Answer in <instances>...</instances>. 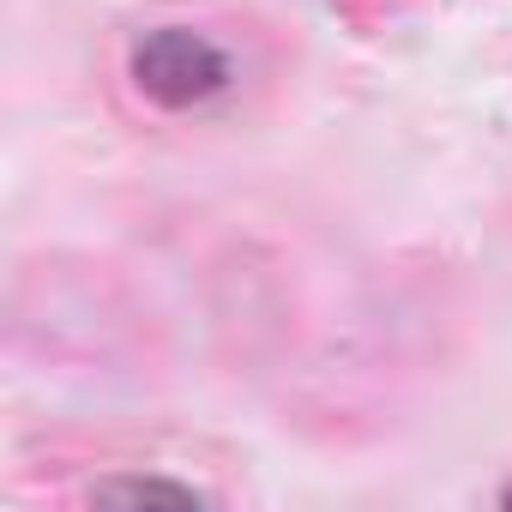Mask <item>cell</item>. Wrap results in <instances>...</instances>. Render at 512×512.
<instances>
[{"label": "cell", "mask_w": 512, "mask_h": 512, "mask_svg": "<svg viewBox=\"0 0 512 512\" xmlns=\"http://www.w3.org/2000/svg\"><path fill=\"white\" fill-rule=\"evenodd\" d=\"M133 91L163 115H199L235 91V61L217 37L193 25H151L127 43Z\"/></svg>", "instance_id": "cell-1"}, {"label": "cell", "mask_w": 512, "mask_h": 512, "mask_svg": "<svg viewBox=\"0 0 512 512\" xmlns=\"http://www.w3.org/2000/svg\"><path fill=\"white\" fill-rule=\"evenodd\" d=\"M97 500H133V506H205V494L193 482H169V476H115L97 482Z\"/></svg>", "instance_id": "cell-2"}, {"label": "cell", "mask_w": 512, "mask_h": 512, "mask_svg": "<svg viewBox=\"0 0 512 512\" xmlns=\"http://www.w3.org/2000/svg\"><path fill=\"white\" fill-rule=\"evenodd\" d=\"M500 500H506V506H512V482H506V488H500Z\"/></svg>", "instance_id": "cell-3"}]
</instances>
